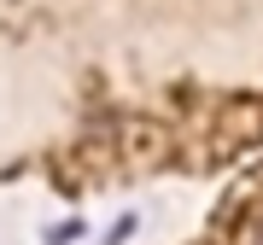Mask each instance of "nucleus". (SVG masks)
<instances>
[{"instance_id":"obj_1","label":"nucleus","mask_w":263,"mask_h":245,"mask_svg":"<svg viewBox=\"0 0 263 245\" xmlns=\"http://www.w3.org/2000/svg\"><path fill=\"white\" fill-rule=\"evenodd\" d=\"M70 239H82V222H65V228L47 234V245H70Z\"/></svg>"},{"instance_id":"obj_2","label":"nucleus","mask_w":263,"mask_h":245,"mask_svg":"<svg viewBox=\"0 0 263 245\" xmlns=\"http://www.w3.org/2000/svg\"><path fill=\"white\" fill-rule=\"evenodd\" d=\"M246 245H263V234H252V239H246Z\"/></svg>"}]
</instances>
